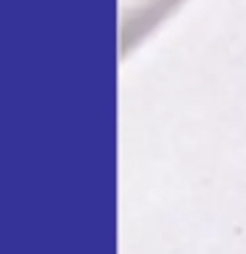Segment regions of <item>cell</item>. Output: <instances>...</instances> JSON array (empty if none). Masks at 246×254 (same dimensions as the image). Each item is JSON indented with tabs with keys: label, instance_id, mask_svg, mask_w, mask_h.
Here are the masks:
<instances>
[{
	"label": "cell",
	"instance_id": "obj_1",
	"mask_svg": "<svg viewBox=\"0 0 246 254\" xmlns=\"http://www.w3.org/2000/svg\"><path fill=\"white\" fill-rule=\"evenodd\" d=\"M178 3L180 0H124V13H122V24H124L122 43H124V48L138 43Z\"/></svg>",
	"mask_w": 246,
	"mask_h": 254
}]
</instances>
